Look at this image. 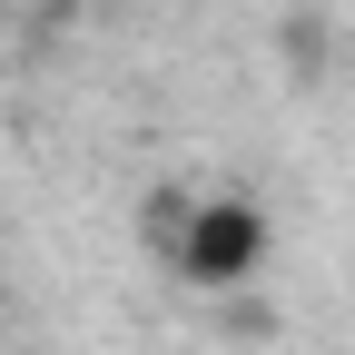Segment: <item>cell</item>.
Listing matches in <instances>:
<instances>
[{
  "mask_svg": "<svg viewBox=\"0 0 355 355\" xmlns=\"http://www.w3.org/2000/svg\"><path fill=\"white\" fill-rule=\"evenodd\" d=\"M148 237L168 257V277H188V286H247L266 266V217H257V198H227V188L158 198L148 207Z\"/></svg>",
  "mask_w": 355,
  "mask_h": 355,
  "instance_id": "obj_1",
  "label": "cell"
}]
</instances>
